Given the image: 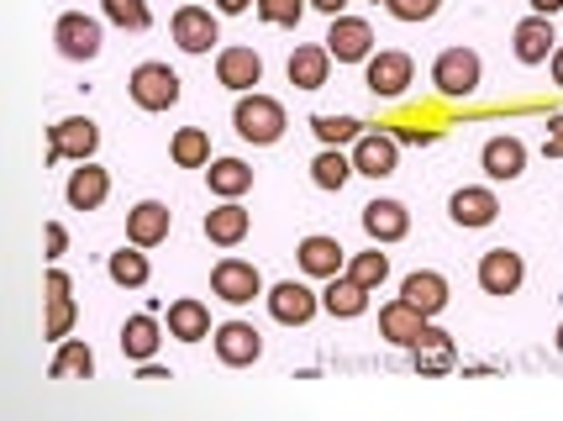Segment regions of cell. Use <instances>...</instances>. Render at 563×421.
<instances>
[{"instance_id": "cell-1", "label": "cell", "mask_w": 563, "mask_h": 421, "mask_svg": "<svg viewBox=\"0 0 563 421\" xmlns=\"http://www.w3.org/2000/svg\"><path fill=\"white\" fill-rule=\"evenodd\" d=\"M232 126H238V137L253 143V148H274V143L285 137L290 117H285V106H279L274 96L247 90V96H238V106H232Z\"/></svg>"}, {"instance_id": "cell-2", "label": "cell", "mask_w": 563, "mask_h": 421, "mask_svg": "<svg viewBox=\"0 0 563 421\" xmlns=\"http://www.w3.org/2000/svg\"><path fill=\"white\" fill-rule=\"evenodd\" d=\"M432 85H438L442 100H468L479 85H485V64H479V53L474 48H442L432 58Z\"/></svg>"}, {"instance_id": "cell-3", "label": "cell", "mask_w": 563, "mask_h": 421, "mask_svg": "<svg viewBox=\"0 0 563 421\" xmlns=\"http://www.w3.org/2000/svg\"><path fill=\"white\" fill-rule=\"evenodd\" d=\"M364 85L374 100H400L417 85V64L406 48H374V58L364 64Z\"/></svg>"}, {"instance_id": "cell-4", "label": "cell", "mask_w": 563, "mask_h": 421, "mask_svg": "<svg viewBox=\"0 0 563 421\" xmlns=\"http://www.w3.org/2000/svg\"><path fill=\"white\" fill-rule=\"evenodd\" d=\"M126 96H132L137 111H169V106H179V75H174L169 64L147 58V64H137L126 75Z\"/></svg>"}, {"instance_id": "cell-5", "label": "cell", "mask_w": 563, "mask_h": 421, "mask_svg": "<svg viewBox=\"0 0 563 421\" xmlns=\"http://www.w3.org/2000/svg\"><path fill=\"white\" fill-rule=\"evenodd\" d=\"M53 48H58V58H69V64H96L100 48H106L100 22L85 16V11H64V16L53 22Z\"/></svg>"}, {"instance_id": "cell-6", "label": "cell", "mask_w": 563, "mask_h": 421, "mask_svg": "<svg viewBox=\"0 0 563 421\" xmlns=\"http://www.w3.org/2000/svg\"><path fill=\"white\" fill-rule=\"evenodd\" d=\"M221 11H206V5H196V0H185L179 11H174L169 22V37L179 53H190V58H200V53H211L221 43V26H217Z\"/></svg>"}, {"instance_id": "cell-7", "label": "cell", "mask_w": 563, "mask_h": 421, "mask_svg": "<svg viewBox=\"0 0 563 421\" xmlns=\"http://www.w3.org/2000/svg\"><path fill=\"white\" fill-rule=\"evenodd\" d=\"M43 337L48 343H64L74 332V322H79V306H74V279L64 269H48V279H43Z\"/></svg>"}, {"instance_id": "cell-8", "label": "cell", "mask_w": 563, "mask_h": 421, "mask_svg": "<svg viewBox=\"0 0 563 421\" xmlns=\"http://www.w3.org/2000/svg\"><path fill=\"white\" fill-rule=\"evenodd\" d=\"M474 279H479V290H485V296L506 300V296H516V290L527 285V258H521L516 248H490V253H479Z\"/></svg>"}, {"instance_id": "cell-9", "label": "cell", "mask_w": 563, "mask_h": 421, "mask_svg": "<svg viewBox=\"0 0 563 421\" xmlns=\"http://www.w3.org/2000/svg\"><path fill=\"white\" fill-rule=\"evenodd\" d=\"M511 53H516V64H527V69L548 64V58L559 53V26H553V16L527 11V16L511 26Z\"/></svg>"}, {"instance_id": "cell-10", "label": "cell", "mask_w": 563, "mask_h": 421, "mask_svg": "<svg viewBox=\"0 0 563 421\" xmlns=\"http://www.w3.org/2000/svg\"><path fill=\"white\" fill-rule=\"evenodd\" d=\"M96 148H100V126L90 117H64V122L48 126V164H64V158L85 164V158H96Z\"/></svg>"}, {"instance_id": "cell-11", "label": "cell", "mask_w": 563, "mask_h": 421, "mask_svg": "<svg viewBox=\"0 0 563 421\" xmlns=\"http://www.w3.org/2000/svg\"><path fill=\"white\" fill-rule=\"evenodd\" d=\"M211 296L227 300V306H253L264 296V274L253 269L247 258H217L211 269Z\"/></svg>"}, {"instance_id": "cell-12", "label": "cell", "mask_w": 563, "mask_h": 421, "mask_svg": "<svg viewBox=\"0 0 563 421\" xmlns=\"http://www.w3.org/2000/svg\"><path fill=\"white\" fill-rule=\"evenodd\" d=\"M211 347H217V358L227 369H253L264 358V332L253 322H221L211 332Z\"/></svg>"}, {"instance_id": "cell-13", "label": "cell", "mask_w": 563, "mask_h": 421, "mask_svg": "<svg viewBox=\"0 0 563 421\" xmlns=\"http://www.w3.org/2000/svg\"><path fill=\"white\" fill-rule=\"evenodd\" d=\"M327 53L338 58V64H368L374 58V26L364 22V16H332V26H327Z\"/></svg>"}, {"instance_id": "cell-14", "label": "cell", "mask_w": 563, "mask_h": 421, "mask_svg": "<svg viewBox=\"0 0 563 421\" xmlns=\"http://www.w3.org/2000/svg\"><path fill=\"white\" fill-rule=\"evenodd\" d=\"M427 326H432V317L417 311L406 296H395V300L379 306V337H385L390 347H406V353H411V347L421 343V332H427Z\"/></svg>"}, {"instance_id": "cell-15", "label": "cell", "mask_w": 563, "mask_h": 421, "mask_svg": "<svg viewBox=\"0 0 563 421\" xmlns=\"http://www.w3.org/2000/svg\"><path fill=\"white\" fill-rule=\"evenodd\" d=\"M264 300H269V317L279 326H306L321 311V296L300 279H279L274 290H264Z\"/></svg>"}, {"instance_id": "cell-16", "label": "cell", "mask_w": 563, "mask_h": 421, "mask_svg": "<svg viewBox=\"0 0 563 421\" xmlns=\"http://www.w3.org/2000/svg\"><path fill=\"white\" fill-rule=\"evenodd\" d=\"M358 222H364L368 243H379V248H390V243H406V237H411V211H406V200H390V196L368 200Z\"/></svg>"}, {"instance_id": "cell-17", "label": "cell", "mask_w": 563, "mask_h": 421, "mask_svg": "<svg viewBox=\"0 0 563 421\" xmlns=\"http://www.w3.org/2000/svg\"><path fill=\"white\" fill-rule=\"evenodd\" d=\"M347 153H353V169L364 174V179H390L400 169V137L395 132H368L364 126V137Z\"/></svg>"}, {"instance_id": "cell-18", "label": "cell", "mask_w": 563, "mask_h": 421, "mask_svg": "<svg viewBox=\"0 0 563 421\" xmlns=\"http://www.w3.org/2000/svg\"><path fill=\"white\" fill-rule=\"evenodd\" d=\"M448 217H453V226H464V232L495 226V217H500V196H495L490 185H464V190L448 196Z\"/></svg>"}, {"instance_id": "cell-19", "label": "cell", "mask_w": 563, "mask_h": 421, "mask_svg": "<svg viewBox=\"0 0 563 421\" xmlns=\"http://www.w3.org/2000/svg\"><path fill=\"white\" fill-rule=\"evenodd\" d=\"M64 200H69V211H100L111 200V169H100L96 158H85L64 179Z\"/></svg>"}, {"instance_id": "cell-20", "label": "cell", "mask_w": 563, "mask_h": 421, "mask_svg": "<svg viewBox=\"0 0 563 421\" xmlns=\"http://www.w3.org/2000/svg\"><path fill=\"white\" fill-rule=\"evenodd\" d=\"M217 85H227L232 96H247V90H258L264 85V58L243 43H232V48L217 53Z\"/></svg>"}, {"instance_id": "cell-21", "label": "cell", "mask_w": 563, "mask_h": 421, "mask_svg": "<svg viewBox=\"0 0 563 421\" xmlns=\"http://www.w3.org/2000/svg\"><path fill=\"white\" fill-rule=\"evenodd\" d=\"M169 232H174V211L164 200H137V206L126 211V243H137V248L169 243Z\"/></svg>"}, {"instance_id": "cell-22", "label": "cell", "mask_w": 563, "mask_h": 421, "mask_svg": "<svg viewBox=\"0 0 563 421\" xmlns=\"http://www.w3.org/2000/svg\"><path fill=\"white\" fill-rule=\"evenodd\" d=\"M479 169L490 174V185H511V179H521V174H527V143L511 137V132L490 137V143L479 148Z\"/></svg>"}, {"instance_id": "cell-23", "label": "cell", "mask_w": 563, "mask_h": 421, "mask_svg": "<svg viewBox=\"0 0 563 421\" xmlns=\"http://www.w3.org/2000/svg\"><path fill=\"white\" fill-rule=\"evenodd\" d=\"M295 264H300V274H311V279H338V274L347 269V253H343V243H338V237L311 232V237H300Z\"/></svg>"}, {"instance_id": "cell-24", "label": "cell", "mask_w": 563, "mask_h": 421, "mask_svg": "<svg viewBox=\"0 0 563 421\" xmlns=\"http://www.w3.org/2000/svg\"><path fill=\"white\" fill-rule=\"evenodd\" d=\"M206 243H217V248H238L247 232H253V211H247L243 200H217V211H206Z\"/></svg>"}, {"instance_id": "cell-25", "label": "cell", "mask_w": 563, "mask_h": 421, "mask_svg": "<svg viewBox=\"0 0 563 421\" xmlns=\"http://www.w3.org/2000/svg\"><path fill=\"white\" fill-rule=\"evenodd\" d=\"M411 369H417L421 379L453 374L459 369V343H453L448 332H438V326H427V332H421V343L411 347Z\"/></svg>"}, {"instance_id": "cell-26", "label": "cell", "mask_w": 563, "mask_h": 421, "mask_svg": "<svg viewBox=\"0 0 563 421\" xmlns=\"http://www.w3.org/2000/svg\"><path fill=\"white\" fill-rule=\"evenodd\" d=\"M332 53H327V43H300V48L290 53V64H285V75H290L295 90H321L327 79H332Z\"/></svg>"}, {"instance_id": "cell-27", "label": "cell", "mask_w": 563, "mask_h": 421, "mask_svg": "<svg viewBox=\"0 0 563 421\" xmlns=\"http://www.w3.org/2000/svg\"><path fill=\"white\" fill-rule=\"evenodd\" d=\"M368 296H374V290H364V285L343 269L338 279H327V290H321V311H327V317H338V322H353V317H364L368 311Z\"/></svg>"}, {"instance_id": "cell-28", "label": "cell", "mask_w": 563, "mask_h": 421, "mask_svg": "<svg viewBox=\"0 0 563 421\" xmlns=\"http://www.w3.org/2000/svg\"><path fill=\"white\" fill-rule=\"evenodd\" d=\"M217 326H211V306L196 296L169 300V337L174 343H206Z\"/></svg>"}, {"instance_id": "cell-29", "label": "cell", "mask_w": 563, "mask_h": 421, "mask_svg": "<svg viewBox=\"0 0 563 421\" xmlns=\"http://www.w3.org/2000/svg\"><path fill=\"white\" fill-rule=\"evenodd\" d=\"M206 185H211L217 200H243L253 190V169H247L243 158H211L206 164Z\"/></svg>"}, {"instance_id": "cell-30", "label": "cell", "mask_w": 563, "mask_h": 421, "mask_svg": "<svg viewBox=\"0 0 563 421\" xmlns=\"http://www.w3.org/2000/svg\"><path fill=\"white\" fill-rule=\"evenodd\" d=\"M158 343H164V326H158V317H126L122 322V358H132V364H147L153 353H158Z\"/></svg>"}, {"instance_id": "cell-31", "label": "cell", "mask_w": 563, "mask_h": 421, "mask_svg": "<svg viewBox=\"0 0 563 421\" xmlns=\"http://www.w3.org/2000/svg\"><path fill=\"white\" fill-rule=\"evenodd\" d=\"M400 296L411 300L417 311H427V317H438L442 306H448V279H442L438 269H417L400 279Z\"/></svg>"}, {"instance_id": "cell-32", "label": "cell", "mask_w": 563, "mask_h": 421, "mask_svg": "<svg viewBox=\"0 0 563 421\" xmlns=\"http://www.w3.org/2000/svg\"><path fill=\"white\" fill-rule=\"evenodd\" d=\"M106 274H111L117 290H143L153 269H147V253L137 248V243H126V248H117L111 258H106Z\"/></svg>"}, {"instance_id": "cell-33", "label": "cell", "mask_w": 563, "mask_h": 421, "mask_svg": "<svg viewBox=\"0 0 563 421\" xmlns=\"http://www.w3.org/2000/svg\"><path fill=\"white\" fill-rule=\"evenodd\" d=\"M48 374H53V379H96V353H90V343L64 337V343H58V353H53Z\"/></svg>"}, {"instance_id": "cell-34", "label": "cell", "mask_w": 563, "mask_h": 421, "mask_svg": "<svg viewBox=\"0 0 563 421\" xmlns=\"http://www.w3.org/2000/svg\"><path fill=\"white\" fill-rule=\"evenodd\" d=\"M169 158L179 169H206L211 164V132L206 126H179L169 137Z\"/></svg>"}, {"instance_id": "cell-35", "label": "cell", "mask_w": 563, "mask_h": 421, "mask_svg": "<svg viewBox=\"0 0 563 421\" xmlns=\"http://www.w3.org/2000/svg\"><path fill=\"white\" fill-rule=\"evenodd\" d=\"M353 153L347 148H321L317 158H311V185L317 190H343L347 179H353Z\"/></svg>"}, {"instance_id": "cell-36", "label": "cell", "mask_w": 563, "mask_h": 421, "mask_svg": "<svg viewBox=\"0 0 563 421\" xmlns=\"http://www.w3.org/2000/svg\"><path fill=\"white\" fill-rule=\"evenodd\" d=\"M306 126L317 132L321 148H353V143L364 137V122H358V117H327V111H321V117H311Z\"/></svg>"}, {"instance_id": "cell-37", "label": "cell", "mask_w": 563, "mask_h": 421, "mask_svg": "<svg viewBox=\"0 0 563 421\" xmlns=\"http://www.w3.org/2000/svg\"><path fill=\"white\" fill-rule=\"evenodd\" d=\"M347 274H353L364 290H379V285L390 279V253H379V243L368 253H353V258H347Z\"/></svg>"}, {"instance_id": "cell-38", "label": "cell", "mask_w": 563, "mask_h": 421, "mask_svg": "<svg viewBox=\"0 0 563 421\" xmlns=\"http://www.w3.org/2000/svg\"><path fill=\"white\" fill-rule=\"evenodd\" d=\"M100 16L122 32H147V22H153L147 0H100Z\"/></svg>"}, {"instance_id": "cell-39", "label": "cell", "mask_w": 563, "mask_h": 421, "mask_svg": "<svg viewBox=\"0 0 563 421\" xmlns=\"http://www.w3.org/2000/svg\"><path fill=\"white\" fill-rule=\"evenodd\" d=\"M306 5L311 0H258L253 11H258V22H269V26H300V16H306Z\"/></svg>"}, {"instance_id": "cell-40", "label": "cell", "mask_w": 563, "mask_h": 421, "mask_svg": "<svg viewBox=\"0 0 563 421\" xmlns=\"http://www.w3.org/2000/svg\"><path fill=\"white\" fill-rule=\"evenodd\" d=\"M385 11H390L395 22L417 26V22H432V16H438L442 0H385Z\"/></svg>"}, {"instance_id": "cell-41", "label": "cell", "mask_w": 563, "mask_h": 421, "mask_svg": "<svg viewBox=\"0 0 563 421\" xmlns=\"http://www.w3.org/2000/svg\"><path fill=\"white\" fill-rule=\"evenodd\" d=\"M542 158H563V117H548V132H542Z\"/></svg>"}, {"instance_id": "cell-42", "label": "cell", "mask_w": 563, "mask_h": 421, "mask_svg": "<svg viewBox=\"0 0 563 421\" xmlns=\"http://www.w3.org/2000/svg\"><path fill=\"white\" fill-rule=\"evenodd\" d=\"M43 237H48V258L58 264V258L69 253V232H64V222H48L43 226Z\"/></svg>"}, {"instance_id": "cell-43", "label": "cell", "mask_w": 563, "mask_h": 421, "mask_svg": "<svg viewBox=\"0 0 563 421\" xmlns=\"http://www.w3.org/2000/svg\"><path fill=\"white\" fill-rule=\"evenodd\" d=\"M247 5H258V0H217V11H221V16H243Z\"/></svg>"}, {"instance_id": "cell-44", "label": "cell", "mask_w": 563, "mask_h": 421, "mask_svg": "<svg viewBox=\"0 0 563 421\" xmlns=\"http://www.w3.org/2000/svg\"><path fill=\"white\" fill-rule=\"evenodd\" d=\"M311 11H321V16H343L347 0H311Z\"/></svg>"}, {"instance_id": "cell-45", "label": "cell", "mask_w": 563, "mask_h": 421, "mask_svg": "<svg viewBox=\"0 0 563 421\" xmlns=\"http://www.w3.org/2000/svg\"><path fill=\"white\" fill-rule=\"evenodd\" d=\"M137 379H174V374L164 369V364H153V358H147V364H137Z\"/></svg>"}, {"instance_id": "cell-46", "label": "cell", "mask_w": 563, "mask_h": 421, "mask_svg": "<svg viewBox=\"0 0 563 421\" xmlns=\"http://www.w3.org/2000/svg\"><path fill=\"white\" fill-rule=\"evenodd\" d=\"M538 16H563V0H527Z\"/></svg>"}, {"instance_id": "cell-47", "label": "cell", "mask_w": 563, "mask_h": 421, "mask_svg": "<svg viewBox=\"0 0 563 421\" xmlns=\"http://www.w3.org/2000/svg\"><path fill=\"white\" fill-rule=\"evenodd\" d=\"M548 69H553V85H559V90H563V43H559V53L548 58Z\"/></svg>"}, {"instance_id": "cell-48", "label": "cell", "mask_w": 563, "mask_h": 421, "mask_svg": "<svg viewBox=\"0 0 563 421\" xmlns=\"http://www.w3.org/2000/svg\"><path fill=\"white\" fill-rule=\"evenodd\" d=\"M553 347H559V353H563V322H559V332H553Z\"/></svg>"}, {"instance_id": "cell-49", "label": "cell", "mask_w": 563, "mask_h": 421, "mask_svg": "<svg viewBox=\"0 0 563 421\" xmlns=\"http://www.w3.org/2000/svg\"><path fill=\"white\" fill-rule=\"evenodd\" d=\"M368 5H385V0H368Z\"/></svg>"}, {"instance_id": "cell-50", "label": "cell", "mask_w": 563, "mask_h": 421, "mask_svg": "<svg viewBox=\"0 0 563 421\" xmlns=\"http://www.w3.org/2000/svg\"><path fill=\"white\" fill-rule=\"evenodd\" d=\"M179 5H185V0H179Z\"/></svg>"}]
</instances>
